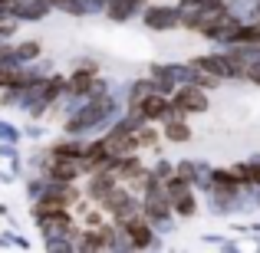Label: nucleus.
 Masks as SVG:
<instances>
[{
	"label": "nucleus",
	"mask_w": 260,
	"mask_h": 253,
	"mask_svg": "<svg viewBox=\"0 0 260 253\" xmlns=\"http://www.w3.org/2000/svg\"><path fill=\"white\" fill-rule=\"evenodd\" d=\"M178 109H184V112H201L204 95L198 92V89H181V92H178Z\"/></svg>",
	"instance_id": "1"
},
{
	"label": "nucleus",
	"mask_w": 260,
	"mask_h": 253,
	"mask_svg": "<svg viewBox=\"0 0 260 253\" xmlns=\"http://www.w3.org/2000/svg\"><path fill=\"white\" fill-rule=\"evenodd\" d=\"M148 26H155V30H165V26H175V10H148Z\"/></svg>",
	"instance_id": "2"
},
{
	"label": "nucleus",
	"mask_w": 260,
	"mask_h": 253,
	"mask_svg": "<svg viewBox=\"0 0 260 253\" xmlns=\"http://www.w3.org/2000/svg\"><path fill=\"white\" fill-rule=\"evenodd\" d=\"M89 86H92V73H73V79H70L73 92H86Z\"/></svg>",
	"instance_id": "3"
},
{
	"label": "nucleus",
	"mask_w": 260,
	"mask_h": 253,
	"mask_svg": "<svg viewBox=\"0 0 260 253\" xmlns=\"http://www.w3.org/2000/svg\"><path fill=\"white\" fill-rule=\"evenodd\" d=\"M37 53H40V43H33V40H30V43H20V46H17V59H33Z\"/></svg>",
	"instance_id": "4"
},
{
	"label": "nucleus",
	"mask_w": 260,
	"mask_h": 253,
	"mask_svg": "<svg viewBox=\"0 0 260 253\" xmlns=\"http://www.w3.org/2000/svg\"><path fill=\"white\" fill-rule=\"evenodd\" d=\"M188 125H181V122H172L168 125V138H175V141H181V138H188Z\"/></svg>",
	"instance_id": "5"
},
{
	"label": "nucleus",
	"mask_w": 260,
	"mask_h": 253,
	"mask_svg": "<svg viewBox=\"0 0 260 253\" xmlns=\"http://www.w3.org/2000/svg\"><path fill=\"white\" fill-rule=\"evenodd\" d=\"M250 79H254V83H260V66H254V69H250Z\"/></svg>",
	"instance_id": "6"
}]
</instances>
